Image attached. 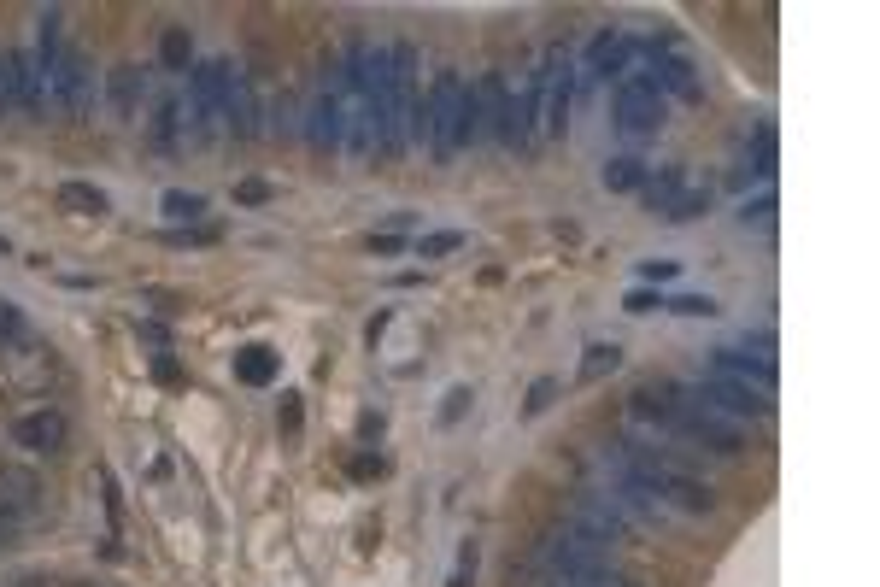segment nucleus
I'll use <instances>...</instances> for the list:
<instances>
[{"mask_svg": "<svg viewBox=\"0 0 880 587\" xmlns=\"http://www.w3.org/2000/svg\"><path fill=\"white\" fill-rule=\"evenodd\" d=\"M699 212H710V188H687V194H675V200L663 206L669 224H687V218H699Z\"/></svg>", "mask_w": 880, "mask_h": 587, "instance_id": "393cba45", "label": "nucleus"}, {"mask_svg": "<svg viewBox=\"0 0 880 587\" xmlns=\"http://www.w3.org/2000/svg\"><path fill=\"white\" fill-rule=\"evenodd\" d=\"M751 171L775 177V124H757V165H751Z\"/></svg>", "mask_w": 880, "mask_h": 587, "instance_id": "c756f323", "label": "nucleus"}, {"mask_svg": "<svg viewBox=\"0 0 880 587\" xmlns=\"http://www.w3.org/2000/svg\"><path fill=\"white\" fill-rule=\"evenodd\" d=\"M552 400H558V382H552V376H540V382H534V388H528L523 411H528V417H540V411L552 406Z\"/></svg>", "mask_w": 880, "mask_h": 587, "instance_id": "7c9ffc66", "label": "nucleus"}, {"mask_svg": "<svg viewBox=\"0 0 880 587\" xmlns=\"http://www.w3.org/2000/svg\"><path fill=\"white\" fill-rule=\"evenodd\" d=\"M640 276H646V282H675V265H669V259H652V265H640Z\"/></svg>", "mask_w": 880, "mask_h": 587, "instance_id": "e433bc0d", "label": "nucleus"}, {"mask_svg": "<svg viewBox=\"0 0 880 587\" xmlns=\"http://www.w3.org/2000/svg\"><path fill=\"white\" fill-rule=\"evenodd\" d=\"M282 400H288V406H282V429L294 435V429H300V400H294V394H282Z\"/></svg>", "mask_w": 880, "mask_h": 587, "instance_id": "58836bf2", "label": "nucleus"}, {"mask_svg": "<svg viewBox=\"0 0 880 587\" xmlns=\"http://www.w3.org/2000/svg\"><path fill=\"white\" fill-rule=\"evenodd\" d=\"M505 147L534 153L540 147V124H534V77L505 83Z\"/></svg>", "mask_w": 880, "mask_h": 587, "instance_id": "ddd939ff", "label": "nucleus"}, {"mask_svg": "<svg viewBox=\"0 0 880 587\" xmlns=\"http://www.w3.org/2000/svg\"><path fill=\"white\" fill-rule=\"evenodd\" d=\"M476 141H499L505 147V77L487 71L482 83H470V147Z\"/></svg>", "mask_w": 880, "mask_h": 587, "instance_id": "9b49d317", "label": "nucleus"}, {"mask_svg": "<svg viewBox=\"0 0 880 587\" xmlns=\"http://www.w3.org/2000/svg\"><path fill=\"white\" fill-rule=\"evenodd\" d=\"M652 83L663 89V100H669V94H675V100H704L693 59H687V53H675L669 42H658V59H652Z\"/></svg>", "mask_w": 880, "mask_h": 587, "instance_id": "2eb2a0df", "label": "nucleus"}, {"mask_svg": "<svg viewBox=\"0 0 880 587\" xmlns=\"http://www.w3.org/2000/svg\"><path fill=\"white\" fill-rule=\"evenodd\" d=\"M564 523H575L581 535H593V541H605V546H616L622 535H634L611 505H605L599 494H587V488H575V494L564 499Z\"/></svg>", "mask_w": 880, "mask_h": 587, "instance_id": "f8f14e48", "label": "nucleus"}, {"mask_svg": "<svg viewBox=\"0 0 880 587\" xmlns=\"http://www.w3.org/2000/svg\"><path fill=\"white\" fill-rule=\"evenodd\" d=\"M12 441L24 452H36V458H53V452H65V441H71V417L59 406H36V411H24V417H12Z\"/></svg>", "mask_w": 880, "mask_h": 587, "instance_id": "9d476101", "label": "nucleus"}, {"mask_svg": "<svg viewBox=\"0 0 880 587\" xmlns=\"http://www.w3.org/2000/svg\"><path fill=\"white\" fill-rule=\"evenodd\" d=\"M640 194L652 200V212H663V206H669V200L681 194V165H669L663 177H646V188H640Z\"/></svg>", "mask_w": 880, "mask_h": 587, "instance_id": "bb28decb", "label": "nucleus"}, {"mask_svg": "<svg viewBox=\"0 0 880 587\" xmlns=\"http://www.w3.org/2000/svg\"><path fill=\"white\" fill-rule=\"evenodd\" d=\"M616 564V546L581 535L575 523H552L534 552H528V576H552V582H570V576H587V570H605Z\"/></svg>", "mask_w": 880, "mask_h": 587, "instance_id": "f03ea898", "label": "nucleus"}, {"mask_svg": "<svg viewBox=\"0 0 880 587\" xmlns=\"http://www.w3.org/2000/svg\"><path fill=\"white\" fill-rule=\"evenodd\" d=\"M65 212H83V218H100L112 200H106V188H94V182H59V194H53Z\"/></svg>", "mask_w": 880, "mask_h": 587, "instance_id": "6ab92c4d", "label": "nucleus"}, {"mask_svg": "<svg viewBox=\"0 0 880 587\" xmlns=\"http://www.w3.org/2000/svg\"><path fill=\"white\" fill-rule=\"evenodd\" d=\"M229 59H206V65H194L188 71V136L206 141L212 130H223L229 124Z\"/></svg>", "mask_w": 880, "mask_h": 587, "instance_id": "423d86ee", "label": "nucleus"}, {"mask_svg": "<svg viewBox=\"0 0 880 587\" xmlns=\"http://www.w3.org/2000/svg\"><path fill=\"white\" fill-rule=\"evenodd\" d=\"M570 100H575V65L564 47H546L540 71H534V124H540V141L564 136L570 124Z\"/></svg>", "mask_w": 880, "mask_h": 587, "instance_id": "39448f33", "label": "nucleus"}, {"mask_svg": "<svg viewBox=\"0 0 880 587\" xmlns=\"http://www.w3.org/2000/svg\"><path fill=\"white\" fill-rule=\"evenodd\" d=\"M159 206H165L171 224H200V218H206V194H182V188H171Z\"/></svg>", "mask_w": 880, "mask_h": 587, "instance_id": "4be33fe9", "label": "nucleus"}, {"mask_svg": "<svg viewBox=\"0 0 880 587\" xmlns=\"http://www.w3.org/2000/svg\"><path fill=\"white\" fill-rule=\"evenodd\" d=\"M235 200H241V206H264V200H270V182H264V177L235 182Z\"/></svg>", "mask_w": 880, "mask_h": 587, "instance_id": "473e14b6", "label": "nucleus"}, {"mask_svg": "<svg viewBox=\"0 0 880 587\" xmlns=\"http://www.w3.org/2000/svg\"><path fill=\"white\" fill-rule=\"evenodd\" d=\"M628 65V36H616V30H599L587 53H581V71H575V83H611V71Z\"/></svg>", "mask_w": 880, "mask_h": 587, "instance_id": "f3484780", "label": "nucleus"}, {"mask_svg": "<svg viewBox=\"0 0 880 587\" xmlns=\"http://www.w3.org/2000/svg\"><path fill=\"white\" fill-rule=\"evenodd\" d=\"M663 300L652 294V288H628V300H622V312H634V317H646V312H658Z\"/></svg>", "mask_w": 880, "mask_h": 587, "instance_id": "72a5a7b5", "label": "nucleus"}, {"mask_svg": "<svg viewBox=\"0 0 880 587\" xmlns=\"http://www.w3.org/2000/svg\"><path fill=\"white\" fill-rule=\"evenodd\" d=\"M470 570H476V546H464V564H458V576L446 587H470Z\"/></svg>", "mask_w": 880, "mask_h": 587, "instance_id": "4c0bfd02", "label": "nucleus"}, {"mask_svg": "<svg viewBox=\"0 0 880 587\" xmlns=\"http://www.w3.org/2000/svg\"><path fill=\"white\" fill-rule=\"evenodd\" d=\"M159 65H165V71H194L188 30H165V36H159Z\"/></svg>", "mask_w": 880, "mask_h": 587, "instance_id": "412c9836", "label": "nucleus"}, {"mask_svg": "<svg viewBox=\"0 0 880 587\" xmlns=\"http://www.w3.org/2000/svg\"><path fill=\"white\" fill-rule=\"evenodd\" d=\"M746 224H775V194H763V200H746V212H740Z\"/></svg>", "mask_w": 880, "mask_h": 587, "instance_id": "f704fd0d", "label": "nucleus"}, {"mask_svg": "<svg viewBox=\"0 0 880 587\" xmlns=\"http://www.w3.org/2000/svg\"><path fill=\"white\" fill-rule=\"evenodd\" d=\"M464 94H470V83L458 71H440L429 100L417 106V141H429V153L440 165L464 147Z\"/></svg>", "mask_w": 880, "mask_h": 587, "instance_id": "7ed1b4c3", "label": "nucleus"}, {"mask_svg": "<svg viewBox=\"0 0 880 587\" xmlns=\"http://www.w3.org/2000/svg\"><path fill=\"white\" fill-rule=\"evenodd\" d=\"M704 376L734 382V388H746L757 400H775V388H781V376H775V341L757 335V353L751 347H716L710 364H704Z\"/></svg>", "mask_w": 880, "mask_h": 587, "instance_id": "20e7f679", "label": "nucleus"}, {"mask_svg": "<svg viewBox=\"0 0 880 587\" xmlns=\"http://www.w3.org/2000/svg\"><path fill=\"white\" fill-rule=\"evenodd\" d=\"M411 247H417V259H440V253H458L464 235H458V229H435V235H423V241H411Z\"/></svg>", "mask_w": 880, "mask_h": 587, "instance_id": "c85d7f7f", "label": "nucleus"}, {"mask_svg": "<svg viewBox=\"0 0 880 587\" xmlns=\"http://www.w3.org/2000/svg\"><path fill=\"white\" fill-rule=\"evenodd\" d=\"M616 364H622V347H616V341H599V347H587V359H581V382H599V376H611Z\"/></svg>", "mask_w": 880, "mask_h": 587, "instance_id": "b1692460", "label": "nucleus"}, {"mask_svg": "<svg viewBox=\"0 0 880 587\" xmlns=\"http://www.w3.org/2000/svg\"><path fill=\"white\" fill-rule=\"evenodd\" d=\"M182 100H159V118H153V141L159 147H176V130H182Z\"/></svg>", "mask_w": 880, "mask_h": 587, "instance_id": "a878e982", "label": "nucleus"}, {"mask_svg": "<svg viewBox=\"0 0 880 587\" xmlns=\"http://www.w3.org/2000/svg\"><path fill=\"white\" fill-rule=\"evenodd\" d=\"M699 394H704V400H710L716 411H728L734 423H763V417L775 411V400H757V394L734 388V382H716V376H699Z\"/></svg>", "mask_w": 880, "mask_h": 587, "instance_id": "dca6fc26", "label": "nucleus"}, {"mask_svg": "<svg viewBox=\"0 0 880 587\" xmlns=\"http://www.w3.org/2000/svg\"><path fill=\"white\" fill-rule=\"evenodd\" d=\"M135 100H141V71H135V65H118V71H112V112H118L124 124H135Z\"/></svg>", "mask_w": 880, "mask_h": 587, "instance_id": "aec40b11", "label": "nucleus"}, {"mask_svg": "<svg viewBox=\"0 0 880 587\" xmlns=\"http://www.w3.org/2000/svg\"><path fill=\"white\" fill-rule=\"evenodd\" d=\"M605 188H611V194L646 188V165H640V159H611V165H605Z\"/></svg>", "mask_w": 880, "mask_h": 587, "instance_id": "5701e85b", "label": "nucleus"}, {"mask_svg": "<svg viewBox=\"0 0 880 587\" xmlns=\"http://www.w3.org/2000/svg\"><path fill=\"white\" fill-rule=\"evenodd\" d=\"M394 71H388V100H382V147L376 159H405V147L417 141V47L394 42Z\"/></svg>", "mask_w": 880, "mask_h": 587, "instance_id": "f257e3e1", "label": "nucleus"}, {"mask_svg": "<svg viewBox=\"0 0 880 587\" xmlns=\"http://www.w3.org/2000/svg\"><path fill=\"white\" fill-rule=\"evenodd\" d=\"M669 312H681V317H716V300H710V294H681V300H669Z\"/></svg>", "mask_w": 880, "mask_h": 587, "instance_id": "2f4dec72", "label": "nucleus"}, {"mask_svg": "<svg viewBox=\"0 0 880 587\" xmlns=\"http://www.w3.org/2000/svg\"><path fill=\"white\" fill-rule=\"evenodd\" d=\"M18 341H30V323H24V312L12 300H0V353L18 347Z\"/></svg>", "mask_w": 880, "mask_h": 587, "instance_id": "cd10ccee", "label": "nucleus"}, {"mask_svg": "<svg viewBox=\"0 0 880 587\" xmlns=\"http://www.w3.org/2000/svg\"><path fill=\"white\" fill-rule=\"evenodd\" d=\"M663 118H669V100L652 77H622L616 83V124L628 130V136H652L663 130Z\"/></svg>", "mask_w": 880, "mask_h": 587, "instance_id": "1a4fd4ad", "label": "nucleus"}, {"mask_svg": "<svg viewBox=\"0 0 880 587\" xmlns=\"http://www.w3.org/2000/svg\"><path fill=\"white\" fill-rule=\"evenodd\" d=\"M276 370H282V353H270V347H241L235 353V382H247V388H270Z\"/></svg>", "mask_w": 880, "mask_h": 587, "instance_id": "a211bd4d", "label": "nucleus"}, {"mask_svg": "<svg viewBox=\"0 0 880 587\" xmlns=\"http://www.w3.org/2000/svg\"><path fill=\"white\" fill-rule=\"evenodd\" d=\"M306 147L317 159H329V153H341V59L335 65H323L317 71V83L306 94Z\"/></svg>", "mask_w": 880, "mask_h": 587, "instance_id": "0eeeda50", "label": "nucleus"}, {"mask_svg": "<svg viewBox=\"0 0 880 587\" xmlns=\"http://www.w3.org/2000/svg\"><path fill=\"white\" fill-rule=\"evenodd\" d=\"M464 406H470V388H452V394H446V411H440V423H458Z\"/></svg>", "mask_w": 880, "mask_h": 587, "instance_id": "c9c22d12", "label": "nucleus"}, {"mask_svg": "<svg viewBox=\"0 0 880 587\" xmlns=\"http://www.w3.org/2000/svg\"><path fill=\"white\" fill-rule=\"evenodd\" d=\"M47 517V488L36 470H24V464H0V535L12 541L18 529H30V523H42Z\"/></svg>", "mask_w": 880, "mask_h": 587, "instance_id": "6e6552de", "label": "nucleus"}, {"mask_svg": "<svg viewBox=\"0 0 880 587\" xmlns=\"http://www.w3.org/2000/svg\"><path fill=\"white\" fill-rule=\"evenodd\" d=\"M399 247H405L399 235H370V253H399Z\"/></svg>", "mask_w": 880, "mask_h": 587, "instance_id": "ea45409f", "label": "nucleus"}, {"mask_svg": "<svg viewBox=\"0 0 880 587\" xmlns=\"http://www.w3.org/2000/svg\"><path fill=\"white\" fill-rule=\"evenodd\" d=\"M53 106H65L71 118H88V106H94V71H88V53H65V65H59V83H53Z\"/></svg>", "mask_w": 880, "mask_h": 587, "instance_id": "4468645a", "label": "nucleus"}, {"mask_svg": "<svg viewBox=\"0 0 880 587\" xmlns=\"http://www.w3.org/2000/svg\"><path fill=\"white\" fill-rule=\"evenodd\" d=\"M153 376H159V382H176V359H165V353H159V359H153Z\"/></svg>", "mask_w": 880, "mask_h": 587, "instance_id": "a19ab883", "label": "nucleus"}]
</instances>
